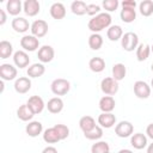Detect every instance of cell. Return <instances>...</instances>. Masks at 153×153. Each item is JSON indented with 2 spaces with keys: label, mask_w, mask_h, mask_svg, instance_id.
<instances>
[{
  "label": "cell",
  "mask_w": 153,
  "mask_h": 153,
  "mask_svg": "<svg viewBox=\"0 0 153 153\" xmlns=\"http://www.w3.org/2000/svg\"><path fill=\"white\" fill-rule=\"evenodd\" d=\"M71 88V84L68 80L63 78H57L51 82V91L56 96H63L66 94Z\"/></svg>",
  "instance_id": "2"
},
{
  "label": "cell",
  "mask_w": 153,
  "mask_h": 153,
  "mask_svg": "<svg viewBox=\"0 0 153 153\" xmlns=\"http://www.w3.org/2000/svg\"><path fill=\"white\" fill-rule=\"evenodd\" d=\"M151 68H152V71H153V63H152V67H151Z\"/></svg>",
  "instance_id": "49"
},
{
  "label": "cell",
  "mask_w": 153,
  "mask_h": 153,
  "mask_svg": "<svg viewBox=\"0 0 153 153\" xmlns=\"http://www.w3.org/2000/svg\"><path fill=\"white\" fill-rule=\"evenodd\" d=\"M24 11L30 17L36 16L39 12V2L37 0H26L24 2Z\"/></svg>",
  "instance_id": "17"
},
{
  "label": "cell",
  "mask_w": 153,
  "mask_h": 153,
  "mask_svg": "<svg viewBox=\"0 0 153 153\" xmlns=\"http://www.w3.org/2000/svg\"><path fill=\"white\" fill-rule=\"evenodd\" d=\"M43 139H44V141L48 142V143H55V142L60 141V137H59V135H57V133H56V130H55L54 127H53V128H49V129H47V130L44 131Z\"/></svg>",
  "instance_id": "30"
},
{
  "label": "cell",
  "mask_w": 153,
  "mask_h": 153,
  "mask_svg": "<svg viewBox=\"0 0 153 153\" xmlns=\"http://www.w3.org/2000/svg\"><path fill=\"white\" fill-rule=\"evenodd\" d=\"M13 60H14L16 66L19 67V68H24V67H26V66L29 65V62H30V57H29V55H27L25 51H23V50H18V51H16V53H14V56H13Z\"/></svg>",
  "instance_id": "13"
},
{
  "label": "cell",
  "mask_w": 153,
  "mask_h": 153,
  "mask_svg": "<svg viewBox=\"0 0 153 153\" xmlns=\"http://www.w3.org/2000/svg\"><path fill=\"white\" fill-rule=\"evenodd\" d=\"M147 153H153V143H151L147 148Z\"/></svg>",
  "instance_id": "45"
},
{
  "label": "cell",
  "mask_w": 153,
  "mask_h": 153,
  "mask_svg": "<svg viewBox=\"0 0 153 153\" xmlns=\"http://www.w3.org/2000/svg\"><path fill=\"white\" fill-rule=\"evenodd\" d=\"M38 59L42 62H50L54 57V49L50 45H43L38 49V54H37Z\"/></svg>",
  "instance_id": "11"
},
{
  "label": "cell",
  "mask_w": 153,
  "mask_h": 153,
  "mask_svg": "<svg viewBox=\"0 0 153 153\" xmlns=\"http://www.w3.org/2000/svg\"><path fill=\"white\" fill-rule=\"evenodd\" d=\"M118 153H133L130 149H121Z\"/></svg>",
  "instance_id": "46"
},
{
  "label": "cell",
  "mask_w": 153,
  "mask_h": 153,
  "mask_svg": "<svg viewBox=\"0 0 153 153\" xmlns=\"http://www.w3.org/2000/svg\"><path fill=\"white\" fill-rule=\"evenodd\" d=\"M0 76L4 80H12L17 76V69L12 65L4 63L0 66Z\"/></svg>",
  "instance_id": "9"
},
{
  "label": "cell",
  "mask_w": 153,
  "mask_h": 153,
  "mask_svg": "<svg viewBox=\"0 0 153 153\" xmlns=\"http://www.w3.org/2000/svg\"><path fill=\"white\" fill-rule=\"evenodd\" d=\"M79 127H80V129H81L84 133H86V131L91 130L92 128H94V127H96L94 118H93V117H91V116H88V115L82 116V117L80 118V121H79Z\"/></svg>",
  "instance_id": "21"
},
{
  "label": "cell",
  "mask_w": 153,
  "mask_h": 153,
  "mask_svg": "<svg viewBox=\"0 0 153 153\" xmlns=\"http://www.w3.org/2000/svg\"><path fill=\"white\" fill-rule=\"evenodd\" d=\"M25 130H26V134L29 136L35 137V136H37V135L41 134V131H42V123L38 122V121H32V122H30L26 126Z\"/></svg>",
  "instance_id": "24"
},
{
  "label": "cell",
  "mask_w": 153,
  "mask_h": 153,
  "mask_svg": "<svg viewBox=\"0 0 153 153\" xmlns=\"http://www.w3.org/2000/svg\"><path fill=\"white\" fill-rule=\"evenodd\" d=\"M26 104H27V106L32 110L33 114H39V112H42V110H43V108H44V102H43V99H42L39 96H32V97H30Z\"/></svg>",
  "instance_id": "10"
},
{
  "label": "cell",
  "mask_w": 153,
  "mask_h": 153,
  "mask_svg": "<svg viewBox=\"0 0 153 153\" xmlns=\"http://www.w3.org/2000/svg\"><path fill=\"white\" fill-rule=\"evenodd\" d=\"M106 35H108V38L110 41H117L122 36V27L120 25H112L108 29Z\"/></svg>",
  "instance_id": "29"
},
{
  "label": "cell",
  "mask_w": 153,
  "mask_h": 153,
  "mask_svg": "<svg viewBox=\"0 0 153 153\" xmlns=\"http://www.w3.org/2000/svg\"><path fill=\"white\" fill-rule=\"evenodd\" d=\"M140 12L145 17L151 16L153 13V2L151 0H142L140 2Z\"/></svg>",
  "instance_id": "35"
},
{
  "label": "cell",
  "mask_w": 153,
  "mask_h": 153,
  "mask_svg": "<svg viewBox=\"0 0 153 153\" xmlns=\"http://www.w3.org/2000/svg\"><path fill=\"white\" fill-rule=\"evenodd\" d=\"M130 143H131V146H133L134 148H136V149H142V148L147 145V137H146L143 134H141V133H136V134H134V135L131 136Z\"/></svg>",
  "instance_id": "19"
},
{
  "label": "cell",
  "mask_w": 153,
  "mask_h": 153,
  "mask_svg": "<svg viewBox=\"0 0 153 153\" xmlns=\"http://www.w3.org/2000/svg\"><path fill=\"white\" fill-rule=\"evenodd\" d=\"M149 51H151V47L148 44H140L136 49V57L139 61H145L148 55H149Z\"/></svg>",
  "instance_id": "33"
},
{
  "label": "cell",
  "mask_w": 153,
  "mask_h": 153,
  "mask_svg": "<svg viewBox=\"0 0 153 153\" xmlns=\"http://www.w3.org/2000/svg\"><path fill=\"white\" fill-rule=\"evenodd\" d=\"M6 8L10 14L16 16L22 11V2H20V0H8Z\"/></svg>",
  "instance_id": "31"
},
{
  "label": "cell",
  "mask_w": 153,
  "mask_h": 153,
  "mask_svg": "<svg viewBox=\"0 0 153 153\" xmlns=\"http://www.w3.org/2000/svg\"><path fill=\"white\" fill-rule=\"evenodd\" d=\"M100 11V7L98 6V5H94V4H90V5H87V14H90V16H96L98 12Z\"/></svg>",
  "instance_id": "40"
},
{
  "label": "cell",
  "mask_w": 153,
  "mask_h": 153,
  "mask_svg": "<svg viewBox=\"0 0 153 153\" xmlns=\"http://www.w3.org/2000/svg\"><path fill=\"white\" fill-rule=\"evenodd\" d=\"M152 86H153V79H152Z\"/></svg>",
  "instance_id": "50"
},
{
  "label": "cell",
  "mask_w": 153,
  "mask_h": 153,
  "mask_svg": "<svg viewBox=\"0 0 153 153\" xmlns=\"http://www.w3.org/2000/svg\"><path fill=\"white\" fill-rule=\"evenodd\" d=\"M42 153H57V149L55 147H53V146H48V147H45L43 149Z\"/></svg>",
  "instance_id": "42"
},
{
  "label": "cell",
  "mask_w": 153,
  "mask_h": 153,
  "mask_svg": "<svg viewBox=\"0 0 153 153\" xmlns=\"http://www.w3.org/2000/svg\"><path fill=\"white\" fill-rule=\"evenodd\" d=\"M47 108H48V111L49 112H51V114H59L63 109V102H62L61 98L54 97V98L49 99V102L47 104Z\"/></svg>",
  "instance_id": "16"
},
{
  "label": "cell",
  "mask_w": 153,
  "mask_h": 153,
  "mask_svg": "<svg viewBox=\"0 0 153 153\" xmlns=\"http://www.w3.org/2000/svg\"><path fill=\"white\" fill-rule=\"evenodd\" d=\"M33 112H32V110L27 106V104H23V105H20L19 108H18V110H17V116L22 120V121H29V120H31L32 117H33Z\"/></svg>",
  "instance_id": "23"
},
{
  "label": "cell",
  "mask_w": 153,
  "mask_h": 153,
  "mask_svg": "<svg viewBox=\"0 0 153 153\" xmlns=\"http://www.w3.org/2000/svg\"><path fill=\"white\" fill-rule=\"evenodd\" d=\"M5 22H6V14H5L4 10L0 8V25H2Z\"/></svg>",
  "instance_id": "44"
},
{
  "label": "cell",
  "mask_w": 153,
  "mask_h": 153,
  "mask_svg": "<svg viewBox=\"0 0 153 153\" xmlns=\"http://www.w3.org/2000/svg\"><path fill=\"white\" fill-rule=\"evenodd\" d=\"M71 10L76 16H82L87 12V5L81 0H75L71 5Z\"/></svg>",
  "instance_id": "26"
},
{
  "label": "cell",
  "mask_w": 153,
  "mask_h": 153,
  "mask_svg": "<svg viewBox=\"0 0 153 153\" xmlns=\"http://www.w3.org/2000/svg\"><path fill=\"white\" fill-rule=\"evenodd\" d=\"M137 43H139V37L134 32L124 33V36L122 37V41H121V44H122L123 49L127 50V51H133L137 47Z\"/></svg>",
  "instance_id": "3"
},
{
  "label": "cell",
  "mask_w": 153,
  "mask_h": 153,
  "mask_svg": "<svg viewBox=\"0 0 153 153\" xmlns=\"http://www.w3.org/2000/svg\"><path fill=\"white\" fill-rule=\"evenodd\" d=\"M103 7L108 11H115L118 7V1L117 0H104Z\"/></svg>",
  "instance_id": "39"
},
{
  "label": "cell",
  "mask_w": 153,
  "mask_h": 153,
  "mask_svg": "<svg viewBox=\"0 0 153 153\" xmlns=\"http://www.w3.org/2000/svg\"><path fill=\"white\" fill-rule=\"evenodd\" d=\"M136 17L135 8H129V7H123L121 11V19L124 23H131Z\"/></svg>",
  "instance_id": "28"
},
{
  "label": "cell",
  "mask_w": 153,
  "mask_h": 153,
  "mask_svg": "<svg viewBox=\"0 0 153 153\" xmlns=\"http://www.w3.org/2000/svg\"><path fill=\"white\" fill-rule=\"evenodd\" d=\"M14 88L18 93H26L31 88V81L26 76H20L14 82Z\"/></svg>",
  "instance_id": "12"
},
{
  "label": "cell",
  "mask_w": 153,
  "mask_h": 153,
  "mask_svg": "<svg viewBox=\"0 0 153 153\" xmlns=\"http://www.w3.org/2000/svg\"><path fill=\"white\" fill-rule=\"evenodd\" d=\"M84 135H85V137L88 139V140H98V139L102 137V135H103V130H102V128H100L99 126H96V127L92 128L91 130L84 133Z\"/></svg>",
  "instance_id": "37"
},
{
  "label": "cell",
  "mask_w": 153,
  "mask_h": 153,
  "mask_svg": "<svg viewBox=\"0 0 153 153\" xmlns=\"http://www.w3.org/2000/svg\"><path fill=\"white\" fill-rule=\"evenodd\" d=\"M103 44V38L98 33H92L90 37H88V45L91 49L93 50H98Z\"/></svg>",
  "instance_id": "34"
},
{
  "label": "cell",
  "mask_w": 153,
  "mask_h": 153,
  "mask_svg": "<svg viewBox=\"0 0 153 153\" xmlns=\"http://www.w3.org/2000/svg\"><path fill=\"white\" fill-rule=\"evenodd\" d=\"M109 145L105 141H99L92 145L91 147V153H109Z\"/></svg>",
  "instance_id": "36"
},
{
  "label": "cell",
  "mask_w": 153,
  "mask_h": 153,
  "mask_svg": "<svg viewBox=\"0 0 153 153\" xmlns=\"http://www.w3.org/2000/svg\"><path fill=\"white\" fill-rule=\"evenodd\" d=\"M20 45L22 48H24L25 50H29V51H33L38 48L39 45V42L38 39L35 37V36H24L22 39H20Z\"/></svg>",
  "instance_id": "8"
},
{
  "label": "cell",
  "mask_w": 153,
  "mask_h": 153,
  "mask_svg": "<svg viewBox=\"0 0 153 153\" xmlns=\"http://www.w3.org/2000/svg\"><path fill=\"white\" fill-rule=\"evenodd\" d=\"M12 27L17 32H25L29 30V22L23 17H17L12 20Z\"/></svg>",
  "instance_id": "20"
},
{
  "label": "cell",
  "mask_w": 153,
  "mask_h": 153,
  "mask_svg": "<svg viewBox=\"0 0 153 153\" xmlns=\"http://www.w3.org/2000/svg\"><path fill=\"white\" fill-rule=\"evenodd\" d=\"M54 128H55V130H56V133H57L60 140H65V139L68 137V135H69V129H68L67 126H65V124H55Z\"/></svg>",
  "instance_id": "38"
},
{
  "label": "cell",
  "mask_w": 153,
  "mask_h": 153,
  "mask_svg": "<svg viewBox=\"0 0 153 153\" xmlns=\"http://www.w3.org/2000/svg\"><path fill=\"white\" fill-rule=\"evenodd\" d=\"M44 66L42 63H33L27 68V75L31 78H38L44 73Z\"/></svg>",
  "instance_id": "27"
},
{
  "label": "cell",
  "mask_w": 153,
  "mask_h": 153,
  "mask_svg": "<svg viewBox=\"0 0 153 153\" xmlns=\"http://www.w3.org/2000/svg\"><path fill=\"white\" fill-rule=\"evenodd\" d=\"M134 93L136 97H139L141 99H146L151 94V87L147 85V82L139 80L134 84Z\"/></svg>",
  "instance_id": "5"
},
{
  "label": "cell",
  "mask_w": 153,
  "mask_h": 153,
  "mask_svg": "<svg viewBox=\"0 0 153 153\" xmlns=\"http://www.w3.org/2000/svg\"><path fill=\"white\" fill-rule=\"evenodd\" d=\"M48 24L45 20H42V19H38V20H35L31 25V32L33 33V36L36 37H43L47 32H48Z\"/></svg>",
  "instance_id": "6"
},
{
  "label": "cell",
  "mask_w": 153,
  "mask_h": 153,
  "mask_svg": "<svg viewBox=\"0 0 153 153\" xmlns=\"http://www.w3.org/2000/svg\"><path fill=\"white\" fill-rule=\"evenodd\" d=\"M50 14L54 19H62L66 16V8L63 4L61 2H55L50 6Z\"/></svg>",
  "instance_id": "18"
},
{
  "label": "cell",
  "mask_w": 153,
  "mask_h": 153,
  "mask_svg": "<svg viewBox=\"0 0 153 153\" xmlns=\"http://www.w3.org/2000/svg\"><path fill=\"white\" fill-rule=\"evenodd\" d=\"M12 44L8 41H1L0 42V57L1 59H7L12 54Z\"/></svg>",
  "instance_id": "32"
},
{
  "label": "cell",
  "mask_w": 153,
  "mask_h": 153,
  "mask_svg": "<svg viewBox=\"0 0 153 153\" xmlns=\"http://www.w3.org/2000/svg\"><path fill=\"white\" fill-rule=\"evenodd\" d=\"M151 50H152V51H153V44H152V47H151Z\"/></svg>",
  "instance_id": "48"
},
{
  "label": "cell",
  "mask_w": 153,
  "mask_h": 153,
  "mask_svg": "<svg viewBox=\"0 0 153 153\" xmlns=\"http://www.w3.org/2000/svg\"><path fill=\"white\" fill-rule=\"evenodd\" d=\"M100 88L105 94L112 96L118 91V81L115 80L114 78H110V76L104 78L100 82Z\"/></svg>",
  "instance_id": "4"
},
{
  "label": "cell",
  "mask_w": 153,
  "mask_h": 153,
  "mask_svg": "<svg viewBox=\"0 0 153 153\" xmlns=\"http://www.w3.org/2000/svg\"><path fill=\"white\" fill-rule=\"evenodd\" d=\"M126 74H127V68H126V66L123 63H116V65H114V67H112V78L115 80L120 81V80L124 79Z\"/></svg>",
  "instance_id": "25"
},
{
  "label": "cell",
  "mask_w": 153,
  "mask_h": 153,
  "mask_svg": "<svg viewBox=\"0 0 153 153\" xmlns=\"http://www.w3.org/2000/svg\"><path fill=\"white\" fill-rule=\"evenodd\" d=\"M88 67H90L91 71H93L96 73H99L105 68V61L99 56L92 57L90 60V62H88Z\"/></svg>",
  "instance_id": "22"
},
{
  "label": "cell",
  "mask_w": 153,
  "mask_h": 153,
  "mask_svg": "<svg viewBox=\"0 0 153 153\" xmlns=\"http://www.w3.org/2000/svg\"><path fill=\"white\" fill-rule=\"evenodd\" d=\"M111 23V16L109 13H99L96 17H93L92 19H90L88 22V29L91 31H93L94 33L103 30L104 27L109 26Z\"/></svg>",
  "instance_id": "1"
},
{
  "label": "cell",
  "mask_w": 153,
  "mask_h": 153,
  "mask_svg": "<svg viewBox=\"0 0 153 153\" xmlns=\"http://www.w3.org/2000/svg\"><path fill=\"white\" fill-rule=\"evenodd\" d=\"M2 91H4V82L0 81V92H2Z\"/></svg>",
  "instance_id": "47"
},
{
  "label": "cell",
  "mask_w": 153,
  "mask_h": 153,
  "mask_svg": "<svg viewBox=\"0 0 153 153\" xmlns=\"http://www.w3.org/2000/svg\"><path fill=\"white\" fill-rule=\"evenodd\" d=\"M146 133H147V135H148L151 139H153V123L148 124V127H147V129H146Z\"/></svg>",
  "instance_id": "43"
},
{
  "label": "cell",
  "mask_w": 153,
  "mask_h": 153,
  "mask_svg": "<svg viewBox=\"0 0 153 153\" xmlns=\"http://www.w3.org/2000/svg\"><path fill=\"white\" fill-rule=\"evenodd\" d=\"M99 108L103 112H111L115 109V99L111 96H104L99 100Z\"/></svg>",
  "instance_id": "15"
},
{
  "label": "cell",
  "mask_w": 153,
  "mask_h": 153,
  "mask_svg": "<svg viewBox=\"0 0 153 153\" xmlns=\"http://www.w3.org/2000/svg\"><path fill=\"white\" fill-rule=\"evenodd\" d=\"M122 6L123 7H129V8H135L136 2L134 0H123L122 1Z\"/></svg>",
  "instance_id": "41"
},
{
  "label": "cell",
  "mask_w": 153,
  "mask_h": 153,
  "mask_svg": "<svg viewBox=\"0 0 153 153\" xmlns=\"http://www.w3.org/2000/svg\"><path fill=\"white\" fill-rule=\"evenodd\" d=\"M133 124L128 121H121L116 128H115V133L117 136L120 137H128L131 133H133Z\"/></svg>",
  "instance_id": "7"
},
{
  "label": "cell",
  "mask_w": 153,
  "mask_h": 153,
  "mask_svg": "<svg viewBox=\"0 0 153 153\" xmlns=\"http://www.w3.org/2000/svg\"><path fill=\"white\" fill-rule=\"evenodd\" d=\"M115 122H116V117L111 112H103L98 117V123L104 128H111L115 124Z\"/></svg>",
  "instance_id": "14"
}]
</instances>
